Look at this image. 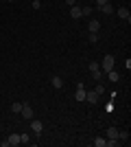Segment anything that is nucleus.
Masks as SVG:
<instances>
[{"instance_id": "nucleus-7", "label": "nucleus", "mask_w": 131, "mask_h": 147, "mask_svg": "<svg viewBox=\"0 0 131 147\" xmlns=\"http://www.w3.org/2000/svg\"><path fill=\"white\" fill-rule=\"evenodd\" d=\"M31 129H33V134H42L44 123H39V121H33V119H31Z\"/></svg>"}, {"instance_id": "nucleus-20", "label": "nucleus", "mask_w": 131, "mask_h": 147, "mask_svg": "<svg viewBox=\"0 0 131 147\" xmlns=\"http://www.w3.org/2000/svg\"><path fill=\"white\" fill-rule=\"evenodd\" d=\"M94 90L98 92V94H103V92H105V86H103V84H100V81H98V84H96V88H94Z\"/></svg>"}, {"instance_id": "nucleus-22", "label": "nucleus", "mask_w": 131, "mask_h": 147, "mask_svg": "<svg viewBox=\"0 0 131 147\" xmlns=\"http://www.w3.org/2000/svg\"><path fill=\"white\" fill-rule=\"evenodd\" d=\"M42 7V0H33V9H39Z\"/></svg>"}, {"instance_id": "nucleus-15", "label": "nucleus", "mask_w": 131, "mask_h": 147, "mask_svg": "<svg viewBox=\"0 0 131 147\" xmlns=\"http://www.w3.org/2000/svg\"><path fill=\"white\" fill-rule=\"evenodd\" d=\"M94 145H96V147H105V145H107V138H103V136H96V138H94Z\"/></svg>"}, {"instance_id": "nucleus-19", "label": "nucleus", "mask_w": 131, "mask_h": 147, "mask_svg": "<svg viewBox=\"0 0 131 147\" xmlns=\"http://www.w3.org/2000/svg\"><path fill=\"white\" fill-rule=\"evenodd\" d=\"M81 16H92V9L90 7H81Z\"/></svg>"}, {"instance_id": "nucleus-11", "label": "nucleus", "mask_w": 131, "mask_h": 147, "mask_svg": "<svg viewBox=\"0 0 131 147\" xmlns=\"http://www.w3.org/2000/svg\"><path fill=\"white\" fill-rule=\"evenodd\" d=\"M107 77H109V81H114V84H118V81H120V75L116 73L114 68H112V70H107Z\"/></svg>"}, {"instance_id": "nucleus-9", "label": "nucleus", "mask_w": 131, "mask_h": 147, "mask_svg": "<svg viewBox=\"0 0 131 147\" xmlns=\"http://www.w3.org/2000/svg\"><path fill=\"white\" fill-rule=\"evenodd\" d=\"M70 18H74V20L81 18V7H76V5L70 7Z\"/></svg>"}, {"instance_id": "nucleus-2", "label": "nucleus", "mask_w": 131, "mask_h": 147, "mask_svg": "<svg viewBox=\"0 0 131 147\" xmlns=\"http://www.w3.org/2000/svg\"><path fill=\"white\" fill-rule=\"evenodd\" d=\"M90 73H92V77H94L96 81L103 79V70H100V66L96 64V61H92V64H90Z\"/></svg>"}, {"instance_id": "nucleus-3", "label": "nucleus", "mask_w": 131, "mask_h": 147, "mask_svg": "<svg viewBox=\"0 0 131 147\" xmlns=\"http://www.w3.org/2000/svg\"><path fill=\"white\" fill-rule=\"evenodd\" d=\"M20 114H22V119H26V121H31L33 117H35V112H33V108L29 103H22V110H20Z\"/></svg>"}, {"instance_id": "nucleus-1", "label": "nucleus", "mask_w": 131, "mask_h": 147, "mask_svg": "<svg viewBox=\"0 0 131 147\" xmlns=\"http://www.w3.org/2000/svg\"><path fill=\"white\" fill-rule=\"evenodd\" d=\"M114 61H116V59H114V55H105V57H103V61L98 64V66H100V70H103V73L112 70V68H114Z\"/></svg>"}, {"instance_id": "nucleus-13", "label": "nucleus", "mask_w": 131, "mask_h": 147, "mask_svg": "<svg viewBox=\"0 0 131 147\" xmlns=\"http://www.w3.org/2000/svg\"><path fill=\"white\" fill-rule=\"evenodd\" d=\"M9 145H20V134H9Z\"/></svg>"}, {"instance_id": "nucleus-23", "label": "nucleus", "mask_w": 131, "mask_h": 147, "mask_svg": "<svg viewBox=\"0 0 131 147\" xmlns=\"http://www.w3.org/2000/svg\"><path fill=\"white\" fill-rule=\"evenodd\" d=\"M105 2H109V0H96V7H100V5H105Z\"/></svg>"}, {"instance_id": "nucleus-24", "label": "nucleus", "mask_w": 131, "mask_h": 147, "mask_svg": "<svg viewBox=\"0 0 131 147\" xmlns=\"http://www.w3.org/2000/svg\"><path fill=\"white\" fill-rule=\"evenodd\" d=\"M66 5H70V7H72V5H76V0H66Z\"/></svg>"}, {"instance_id": "nucleus-5", "label": "nucleus", "mask_w": 131, "mask_h": 147, "mask_svg": "<svg viewBox=\"0 0 131 147\" xmlns=\"http://www.w3.org/2000/svg\"><path fill=\"white\" fill-rule=\"evenodd\" d=\"M116 13H118V18H120V20H125L127 24L131 22V13H129V9H127V7H120Z\"/></svg>"}, {"instance_id": "nucleus-12", "label": "nucleus", "mask_w": 131, "mask_h": 147, "mask_svg": "<svg viewBox=\"0 0 131 147\" xmlns=\"http://www.w3.org/2000/svg\"><path fill=\"white\" fill-rule=\"evenodd\" d=\"M98 11H100V13H107V16H112L114 7L109 5V2H105V5H100V7H98Z\"/></svg>"}, {"instance_id": "nucleus-10", "label": "nucleus", "mask_w": 131, "mask_h": 147, "mask_svg": "<svg viewBox=\"0 0 131 147\" xmlns=\"http://www.w3.org/2000/svg\"><path fill=\"white\" fill-rule=\"evenodd\" d=\"M50 84H53V88H57V90H61V88H63V79H61V77H57V75L50 79Z\"/></svg>"}, {"instance_id": "nucleus-17", "label": "nucleus", "mask_w": 131, "mask_h": 147, "mask_svg": "<svg viewBox=\"0 0 131 147\" xmlns=\"http://www.w3.org/2000/svg\"><path fill=\"white\" fill-rule=\"evenodd\" d=\"M20 110H22V103H20V101H15V103H11V112H15V114H20Z\"/></svg>"}, {"instance_id": "nucleus-14", "label": "nucleus", "mask_w": 131, "mask_h": 147, "mask_svg": "<svg viewBox=\"0 0 131 147\" xmlns=\"http://www.w3.org/2000/svg\"><path fill=\"white\" fill-rule=\"evenodd\" d=\"M107 138H116V141H118V129L116 127H107Z\"/></svg>"}, {"instance_id": "nucleus-6", "label": "nucleus", "mask_w": 131, "mask_h": 147, "mask_svg": "<svg viewBox=\"0 0 131 147\" xmlns=\"http://www.w3.org/2000/svg\"><path fill=\"white\" fill-rule=\"evenodd\" d=\"M85 86H83V84H79V86H76V94H74V99L76 101H85Z\"/></svg>"}, {"instance_id": "nucleus-4", "label": "nucleus", "mask_w": 131, "mask_h": 147, "mask_svg": "<svg viewBox=\"0 0 131 147\" xmlns=\"http://www.w3.org/2000/svg\"><path fill=\"white\" fill-rule=\"evenodd\" d=\"M98 99H100V94H98L96 90H90V92H85V101H87L90 105H96V103H98Z\"/></svg>"}, {"instance_id": "nucleus-8", "label": "nucleus", "mask_w": 131, "mask_h": 147, "mask_svg": "<svg viewBox=\"0 0 131 147\" xmlns=\"http://www.w3.org/2000/svg\"><path fill=\"white\" fill-rule=\"evenodd\" d=\"M98 31H100V22L96 18H92L90 20V33H98Z\"/></svg>"}, {"instance_id": "nucleus-18", "label": "nucleus", "mask_w": 131, "mask_h": 147, "mask_svg": "<svg viewBox=\"0 0 131 147\" xmlns=\"http://www.w3.org/2000/svg\"><path fill=\"white\" fill-rule=\"evenodd\" d=\"M26 143H31V136L29 134H20V145H26Z\"/></svg>"}, {"instance_id": "nucleus-21", "label": "nucleus", "mask_w": 131, "mask_h": 147, "mask_svg": "<svg viewBox=\"0 0 131 147\" xmlns=\"http://www.w3.org/2000/svg\"><path fill=\"white\" fill-rule=\"evenodd\" d=\"M90 42H98V33H90Z\"/></svg>"}, {"instance_id": "nucleus-25", "label": "nucleus", "mask_w": 131, "mask_h": 147, "mask_svg": "<svg viewBox=\"0 0 131 147\" xmlns=\"http://www.w3.org/2000/svg\"><path fill=\"white\" fill-rule=\"evenodd\" d=\"M7 2H13V0H7Z\"/></svg>"}, {"instance_id": "nucleus-16", "label": "nucleus", "mask_w": 131, "mask_h": 147, "mask_svg": "<svg viewBox=\"0 0 131 147\" xmlns=\"http://www.w3.org/2000/svg\"><path fill=\"white\" fill-rule=\"evenodd\" d=\"M118 141H129V132L127 129H122V132L118 129Z\"/></svg>"}]
</instances>
